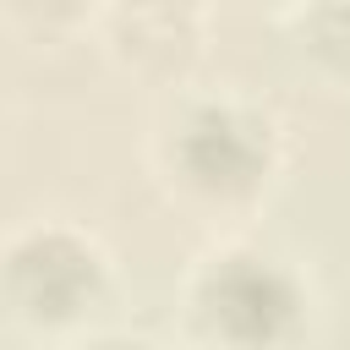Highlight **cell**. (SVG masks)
<instances>
[{
    "mask_svg": "<svg viewBox=\"0 0 350 350\" xmlns=\"http://www.w3.org/2000/svg\"><path fill=\"white\" fill-rule=\"evenodd\" d=\"M301 284L257 252L219 257L197 284V323L208 328V339H224L230 350H284L301 334Z\"/></svg>",
    "mask_w": 350,
    "mask_h": 350,
    "instance_id": "6da1fadb",
    "label": "cell"
},
{
    "mask_svg": "<svg viewBox=\"0 0 350 350\" xmlns=\"http://www.w3.org/2000/svg\"><path fill=\"white\" fill-rule=\"evenodd\" d=\"M11 295L27 317H77L98 295V257L71 235H27L11 252Z\"/></svg>",
    "mask_w": 350,
    "mask_h": 350,
    "instance_id": "7a4b0ae2",
    "label": "cell"
},
{
    "mask_svg": "<svg viewBox=\"0 0 350 350\" xmlns=\"http://www.w3.org/2000/svg\"><path fill=\"white\" fill-rule=\"evenodd\" d=\"M268 164V137L252 115L230 109V104H208L180 126V170L208 186V191H246L257 186Z\"/></svg>",
    "mask_w": 350,
    "mask_h": 350,
    "instance_id": "3957f363",
    "label": "cell"
},
{
    "mask_svg": "<svg viewBox=\"0 0 350 350\" xmlns=\"http://www.w3.org/2000/svg\"><path fill=\"white\" fill-rule=\"evenodd\" d=\"M98 350H148V345H98Z\"/></svg>",
    "mask_w": 350,
    "mask_h": 350,
    "instance_id": "277c9868",
    "label": "cell"
}]
</instances>
